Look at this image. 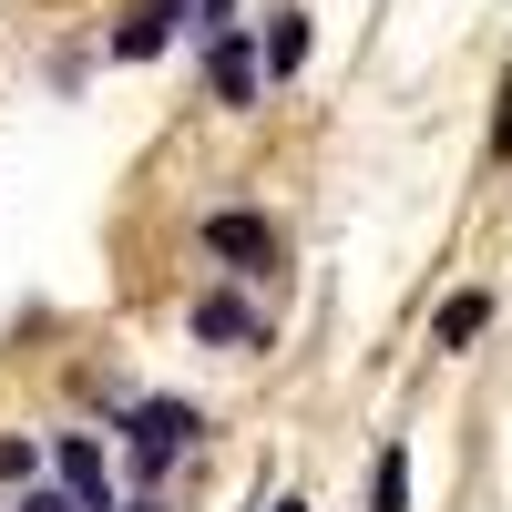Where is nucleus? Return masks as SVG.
Returning a JSON list of instances; mask_svg holds the SVG:
<instances>
[{"label":"nucleus","mask_w":512,"mask_h":512,"mask_svg":"<svg viewBox=\"0 0 512 512\" xmlns=\"http://www.w3.org/2000/svg\"><path fill=\"white\" fill-rule=\"evenodd\" d=\"M195 338H256V318L236 308V297H205V308H195Z\"/></svg>","instance_id":"obj_8"},{"label":"nucleus","mask_w":512,"mask_h":512,"mask_svg":"<svg viewBox=\"0 0 512 512\" xmlns=\"http://www.w3.org/2000/svg\"><path fill=\"white\" fill-rule=\"evenodd\" d=\"M62 482H72L82 502H113V461H103V441H62Z\"/></svg>","instance_id":"obj_6"},{"label":"nucleus","mask_w":512,"mask_h":512,"mask_svg":"<svg viewBox=\"0 0 512 512\" xmlns=\"http://www.w3.org/2000/svg\"><path fill=\"white\" fill-rule=\"evenodd\" d=\"M144 512H154V502H144Z\"/></svg>","instance_id":"obj_13"},{"label":"nucleus","mask_w":512,"mask_h":512,"mask_svg":"<svg viewBox=\"0 0 512 512\" xmlns=\"http://www.w3.org/2000/svg\"><path fill=\"white\" fill-rule=\"evenodd\" d=\"M205 82H216V103H256V41L216 31V41H205Z\"/></svg>","instance_id":"obj_1"},{"label":"nucleus","mask_w":512,"mask_h":512,"mask_svg":"<svg viewBox=\"0 0 512 512\" xmlns=\"http://www.w3.org/2000/svg\"><path fill=\"white\" fill-rule=\"evenodd\" d=\"M482 328H492V297H482V287H461V297H451V308L431 318V338H441V349H472V338H482Z\"/></svg>","instance_id":"obj_5"},{"label":"nucleus","mask_w":512,"mask_h":512,"mask_svg":"<svg viewBox=\"0 0 512 512\" xmlns=\"http://www.w3.org/2000/svg\"><path fill=\"white\" fill-rule=\"evenodd\" d=\"M164 41H175V0H144V11L113 31V52H123V62H154Z\"/></svg>","instance_id":"obj_4"},{"label":"nucleus","mask_w":512,"mask_h":512,"mask_svg":"<svg viewBox=\"0 0 512 512\" xmlns=\"http://www.w3.org/2000/svg\"><path fill=\"white\" fill-rule=\"evenodd\" d=\"M277 512H297V502H277Z\"/></svg>","instance_id":"obj_12"},{"label":"nucleus","mask_w":512,"mask_h":512,"mask_svg":"<svg viewBox=\"0 0 512 512\" xmlns=\"http://www.w3.org/2000/svg\"><path fill=\"white\" fill-rule=\"evenodd\" d=\"M205 256H236V267H267V256H277V226H267V216H205Z\"/></svg>","instance_id":"obj_3"},{"label":"nucleus","mask_w":512,"mask_h":512,"mask_svg":"<svg viewBox=\"0 0 512 512\" xmlns=\"http://www.w3.org/2000/svg\"><path fill=\"white\" fill-rule=\"evenodd\" d=\"M492 154H512V72H502V113H492Z\"/></svg>","instance_id":"obj_11"},{"label":"nucleus","mask_w":512,"mask_h":512,"mask_svg":"<svg viewBox=\"0 0 512 512\" xmlns=\"http://www.w3.org/2000/svg\"><path fill=\"white\" fill-rule=\"evenodd\" d=\"M185 441H195V410H175V400H154V410L134 420V461H144V472H164Z\"/></svg>","instance_id":"obj_2"},{"label":"nucleus","mask_w":512,"mask_h":512,"mask_svg":"<svg viewBox=\"0 0 512 512\" xmlns=\"http://www.w3.org/2000/svg\"><path fill=\"white\" fill-rule=\"evenodd\" d=\"M21 512H93V502H82V492H72V482H62V492H31V502H21Z\"/></svg>","instance_id":"obj_10"},{"label":"nucleus","mask_w":512,"mask_h":512,"mask_svg":"<svg viewBox=\"0 0 512 512\" xmlns=\"http://www.w3.org/2000/svg\"><path fill=\"white\" fill-rule=\"evenodd\" d=\"M297 62H308V21H277L267 31V72H297Z\"/></svg>","instance_id":"obj_9"},{"label":"nucleus","mask_w":512,"mask_h":512,"mask_svg":"<svg viewBox=\"0 0 512 512\" xmlns=\"http://www.w3.org/2000/svg\"><path fill=\"white\" fill-rule=\"evenodd\" d=\"M369 512H410V451L400 441L379 451V472H369Z\"/></svg>","instance_id":"obj_7"}]
</instances>
